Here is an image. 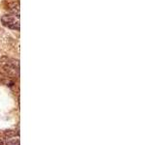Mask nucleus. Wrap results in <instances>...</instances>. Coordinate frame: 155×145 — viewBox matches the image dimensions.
Here are the masks:
<instances>
[{"instance_id": "3", "label": "nucleus", "mask_w": 155, "mask_h": 145, "mask_svg": "<svg viewBox=\"0 0 155 145\" xmlns=\"http://www.w3.org/2000/svg\"><path fill=\"white\" fill-rule=\"evenodd\" d=\"M0 145H3V142L1 141V140H0Z\"/></svg>"}, {"instance_id": "2", "label": "nucleus", "mask_w": 155, "mask_h": 145, "mask_svg": "<svg viewBox=\"0 0 155 145\" xmlns=\"http://www.w3.org/2000/svg\"><path fill=\"white\" fill-rule=\"evenodd\" d=\"M7 145H19V139L16 137V135H8L6 137Z\"/></svg>"}, {"instance_id": "1", "label": "nucleus", "mask_w": 155, "mask_h": 145, "mask_svg": "<svg viewBox=\"0 0 155 145\" xmlns=\"http://www.w3.org/2000/svg\"><path fill=\"white\" fill-rule=\"evenodd\" d=\"M1 21L3 25L10 29H14V30H19V18L18 16H15V14H5L1 18Z\"/></svg>"}]
</instances>
